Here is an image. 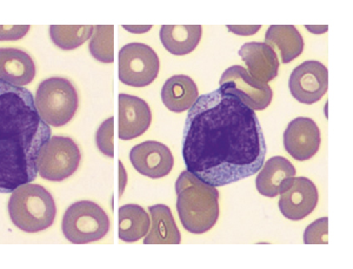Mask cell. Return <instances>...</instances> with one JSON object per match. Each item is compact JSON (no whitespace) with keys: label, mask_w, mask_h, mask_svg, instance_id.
I'll return each instance as SVG.
<instances>
[{"label":"cell","mask_w":353,"mask_h":269,"mask_svg":"<svg viewBox=\"0 0 353 269\" xmlns=\"http://www.w3.org/2000/svg\"><path fill=\"white\" fill-rule=\"evenodd\" d=\"M34 104L46 124L61 127L72 120L76 114L78 93L68 79L48 78L38 86Z\"/></svg>","instance_id":"5b68a950"},{"label":"cell","mask_w":353,"mask_h":269,"mask_svg":"<svg viewBox=\"0 0 353 269\" xmlns=\"http://www.w3.org/2000/svg\"><path fill=\"white\" fill-rule=\"evenodd\" d=\"M30 31L28 25H0V41H19Z\"/></svg>","instance_id":"4316f807"},{"label":"cell","mask_w":353,"mask_h":269,"mask_svg":"<svg viewBox=\"0 0 353 269\" xmlns=\"http://www.w3.org/2000/svg\"><path fill=\"white\" fill-rule=\"evenodd\" d=\"M219 89L234 94L253 111L268 109L273 98V91L269 84L253 79L248 69L239 65L231 66L221 74Z\"/></svg>","instance_id":"9c48e42d"},{"label":"cell","mask_w":353,"mask_h":269,"mask_svg":"<svg viewBox=\"0 0 353 269\" xmlns=\"http://www.w3.org/2000/svg\"><path fill=\"white\" fill-rule=\"evenodd\" d=\"M36 64L28 53L18 49H0V80L14 86L31 84Z\"/></svg>","instance_id":"e0dca14e"},{"label":"cell","mask_w":353,"mask_h":269,"mask_svg":"<svg viewBox=\"0 0 353 269\" xmlns=\"http://www.w3.org/2000/svg\"><path fill=\"white\" fill-rule=\"evenodd\" d=\"M201 34V25H164L161 26L159 38L171 54L185 56L197 49Z\"/></svg>","instance_id":"44dd1931"},{"label":"cell","mask_w":353,"mask_h":269,"mask_svg":"<svg viewBox=\"0 0 353 269\" xmlns=\"http://www.w3.org/2000/svg\"><path fill=\"white\" fill-rule=\"evenodd\" d=\"M261 25H229V31L237 36H253L261 30Z\"/></svg>","instance_id":"83f0119b"},{"label":"cell","mask_w":353,"mask_h":269,"mask_svg":"<svg viewBox=\"0 0 353 269\" xmlns=\"http://www.w3.org/2000/svg\"><path fill=\"white\" fill-rule=\"evenodd\" d=\"M321 131L311 118L298 117L291 121L284 133V147L298 161L310 160L321 147Z\"/></svg>","instance_id":"4fadbf2b"},{"label":"cell","mask_w":353,"mask_h":269,"mask_svg":"<svg viewBox=\"0 0 353 269\" xmlns=\"http://www.w3.org/2000/svg\"><path fill=\"white\" fill-rule=\"evenodd\" d=\"M306 28L309 30L310 32L314 33V34H321V33L327 32L329 26H314V25H306Z\"/></svg>","instance_id":"4dcf8cb0"},{"label":"cell","mask_w":353,"mask_h":269,"mask_svg":"<svg viewBox=\"0 0 353 269\" xmlns=\"http://www.w3.org/2000/svg\"><path fill=\"white\" fill-rule=\"evenodd\" d=\"M118 136L121 140H132L141 137L149 129L152 121V113L148 103L141 98L124 93L118 97Z\"/></svg>","instance_id":"5bb4252c"},{"label":"cell","mask_w":353,"mask_h":269,"mask_svg":"<svg viewBox=\"0 0 353 269\" xmlns=\"http://www.w3.org/2000/svg\"><path fill=\"white\" fill-rule=\"evenodd\" d=\"M258 173L256 179L258 192L264 197H276L289 187L297 172L285 158L273 157L264 162Z\"/></svg>","instance_id":"2e32d148"},{"label":"cell","mask_w":353,"mask_h":269,"mask_svg":"<svg viewBox=\"0 0 353 269\" xmlns=\"http://www.w3.org/2000/svg\"><path fill=\"white\" fill-rule=\"evenodd\" d=\"M90 52L96 61L112 64L114 61V28L113 25H98L94 28L90 45Z\"/></svg>","instance_id":"cb8c5ba5"},{"label":"cell","mask_w":353,"mask_h":269,"mask_svg":"<svg viewBox=\"0 0 353 269\" xmlns=\"http://www.w3.org/2000/svg\"><path fill=\"white\" fill-rule=\"evenodd\" d=\"M8 214L23 232L38 233L53 225L56 202L48 189L30 182L13 191L8 200Z\"/></svg>","instance_id":"277c9868"},{"label":"cell","mask_w":353,"mask_h":269,"mask_svg":"<svg viewBox=\"0 0 353 269\" xmlns=\"http://www.w3.org/2000/svg\"><path fill=\"white\" fill-rule=\"evenodd\" d=\"M239 56L248 66V72L253 79L269 84L276 79L279 69V59L269 45L265 43H246L239 50Z\"/></svg>","instance_id":"9a60e30c"},{"label":"cell","mask_w":353,"mask_h":269,"mask_svg":"<svg viewBox=\"0 0 353 269\" xmlns=\"http://www.w3.org/2000/svg\"><path fill=\"white\" fill-rule=\"evenodd\" d=\"M130 160L137 172L151 179L169 175L174 165V158L168 146L158 141H145L130 152Z\"/></svg>","instance_id":"8fae6325"},{"label":"cell","mask_w":353,"mask_h":269,"mask_svg":"<svg viewBox=\"0 0 353 269\" xmlns=\"http://www.w3.org/2000/svg\"><path fill=\"white\" fill-rule=\"evenodd\" d=\"M265 44L279 52L283 64H289L304 51V39L293 25L270 26L265 34Z\"/></svg>","instance_id":"ffe728a7"},{"label":"cell","mask_w":353,"mask_h":269,"mask_svg":"<svg viewBox=\"0 0 353 269\" xmlns=\"http://www.w3.org/2000/svg\"><path fill=\"white\" fill-rule=\"evenodd\" d=\"M151 224L145 245H179L181 235L172 212L166 205L150 206Z\"/></svg>","instance_id":"d6986e66"},{"label":"cell","mask_w":353,"mask_h":269,"mask_svg":"<svg viewBox=\"0 0 353 269\" xmlns=\"http://www.w3.org/2000/svg\"><path fill=\"white\" fill-rule=\"evenodd\" d=\"M123 28L134 34H141V33L149 32L150 30L152 28V25H131V26L124 25Z\"/></svg>","instance_id":"f546056e"},{"label":"cell","mask_w":353,"mask_h":269,"mask_svg":"<svg viewBox=\"0 0 353 269\" xmlns=\"http://www.w3.org/2000/svg\"><path fill=\"white\" fill-rule=\"evenodd\" d=\"M289 89L292 97L301 104H314L327 92L329 71L321 61H304L291 73Z\"/></svg>","instance_id":"30bf717a"},{"label":"cell","mask_w":353,"mask_h":269,"mask_svg":"<svg viewBox=\"0 0 353 269\" xmlns=\"http://www.w3.org/2000/svg\"><path fill=\"white\" fill-rule=\"evenodd\" d=\"M81 160L79 147L71 138L53 136L38 157V174L45 180L61 182L76 173Z\"/></svg>","instance_id":"ba28073f"},{"label":"cell","mask_w":353,"mask_h":269,"mask_svg":"<svg viewBox=\"0 0 353 269\" xmlns=\"http://www.w3.org/2000/svg\"><path fill=\"white\" fill-rule=\"evenodd\" d=\"M61 228L71 244L85 245L99 241L109 233L110 219L96 202L78 201L65 212Z\"/></svg>","instance_id":"8992f818"},{"label":"cell","mask_w":353,"mask_h":269,"mask_svg":"<svg viewBox=\"0 0 353 269\" xmlns=\"http://www.w3.org/2000/svg\"><path fill=\"white\" fill-rule=\"evenodd\" d=\"M266 141L256 111L217 89L198 98L185 121L186 171L213 187L252 177L264 165Z\"/></svg>","instance_id":"6da1fadb"},{"label":"cell","mask_w":353,"mask_h":269,"mask_svg":"<svg viewBox=\"0 0 353 269\" xmlns=\"http://www.w3.org/2000/svg\"><path fill=\"white\" fill-rule=\"evenodd\" d=\"M279 195V211L289 220H303L317 207L318 189L307 177H292L289 187Z\"/></svg>","instance_id":"7c38bea8"},{"label":"cell","mask_w":353,"mask_h":269,"mask_svg":"<svg viewBox=\"0 0 353 269\" xmlns=\"http://www.w3.org/2000/svg\"><path fill=\"white\" fill-rule=\"evenodd\" d=\"M176 211L181 225L188 232L203 234L217 224L219 217V192L184 171L176 182Z\"/></svg>","instance_id":"3957f363"},{"label":"cell","mask_w":353,"mask_h":269,"mask_svg":"<svg viewBox=\"0 0 353 269\" xmlns=\"http://www.w3.org/2000/svg\"><path fill=\"white\" fill-rule=\"evenodd\" d=\"M51 134L32 93L0 80V193L34 181L38 157Z\"/></svg>","instance_id":"7a4b0ae2"},{"label":"cell","mask_w":353,"mask_h":269,"mask_svg":"<svg viewBox=\"0 0 353 269\" xmlns=\"http://www.w3.org/2000/svg\"><path fill=\"white\" fill-rule=\"evenodd\" d=\"M96 142L98 149L106 157H114V118L103 122L97 131Z\"/></svg>","instance_id":"d4e9b609"},{"label":"cell","mask_w":353,"mask_h":269,"mask_svg":"<svg viewBox=\"0 0 353 269\" xmlns=\"http://www.w3.org/2000/svg\"><path fill=\"white\" fill-rule=\"evenodd\" d=\"M149 214L139 205H125L118 212V237L121 241L137 242L149 233Z\"/></svg>","instance_id":"7402d4cb"},{"label":"cell","mask_w":353,"mask_h":269,"mask_svg":"<svg viewBox=\"0 0 353 269\" xmlns=\"http://www.w3.org/2000/svg\"><path fill=\"white\" fill-rule=\"evenodd\" d=\"M304 242L306 245H326L329 242V219L321 217L307 226Z\"/></svg>","instance_id":"484cf974"},{"label":"cell","mask_w":353,"mask_h":269,"mask_svg":"<svg viewBox=\"0 0 353 269\" xmlns=\"http://www.w3.org/2000/svg\"><path fill=\"white\" fill-rule=\"evenodd\" d=\"M118 166H119V197H121L124 194L126 182H128V174H126V171H125L124 165H123L121 161H118Z\"/></svg>","instance_id":"f1b7e54d"},{"label":"cell","mask_w":353,"mask_h":269,"mask_svg":"<svg viewBox=\"0 0 353 269\" xmlns=\"http://www.w3.org/2000/svg\"><path fill=\"white\" fill-rule=\"evenodd\" d=\"M161 96L166 109L171 112L181 113L192 107L199 98V92L197 85L190 76L179 74L166 80Z\"/></svg>","instance_id":"ac0fdd59"},{"label":"cell","mask_w":353,"mask_h":269,"mask_svg":"<svg viewBox=\"0 0 353 269\" xmlns=\"http://www.w3.org/2000/svg\"><path fill=\"white\" fill-rule=\"evenodd\" d=\"M92 25H52L50 36L53 44L64 51L77 49L92 36Z\"/></svg>","instance_id":"603a6c76"},{"label":"cell","mask_w":353,"mask_h":269,"mask_svg":"<svg viewBox=\"0 0 353 269\" xmlns=\"http://www.w3.org/2000/svg\"><path fill=\"white\" fill-rule=\"evenodd\" d=\"M159 69V58L149 45L131 43L121 47L118 54V76L128 86H149L156 80Z\"/></svg>","instance_id":"52a82bcc"}]
</instances>
